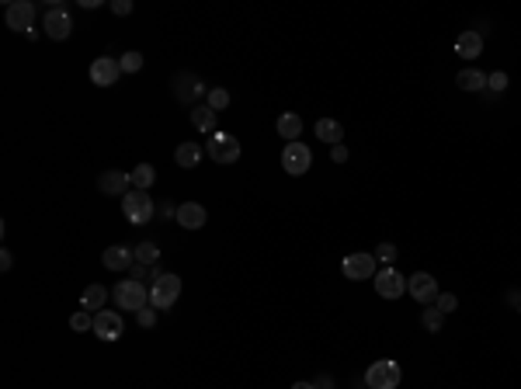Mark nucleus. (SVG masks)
I'll use <instances>...</instances> for the list:
<instances>
[{"label": "nucleus", "instance_id": "1", "mask_svg": "<svg viewBox=\"0 0 521 389\" xmlns=\"http://www.w3.org/2000/svg\"><path fill=\"white\" fill-rule=\"evenodd\" d=\"M181 295V278L171 275V271H156L153 286H150V306L156 313H167Z\"/></svg>", "mask_w": 521, "mask_h": 389}, {"label": "nucleus", "instance_id": "2", "mask_svg": "<svg viewBox=\"0 0 521 389\" xmlns=\"http://www.w3.org/2000/svg\"><path fill=\"white\" fill-rule=\"evenodd\" d=\"M111 299H115V306H122L126 313H139L143 306H150V288L143 286V282L122 278L118 286L111 288Z\"/></svg>", "mask_w": 521, "mask_h": 389}, {"label": "nucleus", "instance_id": "3", "mask_svg": "<svg viewBox=\"0 0 521 389\" xmlns=\"http://www.w3.org/2000/svg\"><path fill=\"white\" fill-rule=\"evenodd\" d=\"M122 212H126V219H129L132 226H146L153 219L156 206H153V198H150V191H136L132 188L129 195L122 198Z\"/></svg>", "mask_w": 521, "mask_h": 389}, {"label": "nucleus", "instance_id": "4", "mask_svg": "<svg viewBox=\"0 0 521 389\" xmlns=\"http://www.w3.org/2000/svg\"><path fill=\"white\" fill-rule=\"evenodd\" d=\"M400 379H403V372H400V365L393 362V358L372 362L368 365V372H365V386L368 389H396L400 386Z\"/></svg>", "mask_w": 521, "mask_h": 389}, {"label": "nucleus", "instance_id": "5", "mask_svg": "<svg viewBox=\"0 0 521 389\" xmlns=\"http://www.w3.org/2000/svg\"><path fill=\"white\" fill-rule=\"evenodd\" d=\"M206 153L216 163H236L240 160V139H236L233 132H212L206 143Z\"/></svg>", "mask_w": 521, "mask_h": 389}, {"label": "nucleus", "instance_id": "6", "mask_svg": "<svg viewBox=\"0 0 521 389\" xmlns=\"http://www.w3.org/2000/svg\"><path fill=\"white\" fill-rule=\"evenodd\" d=\"M46 35H49L52 42H63V39H70V31H74V18H70V7L66 4H52L49 11H46Z\"/></svg>", "mask_w": 521, "mask_h": 389}, {"label": "nucleus", "instance_id": "7", "mask_svg": "<svg viewBox=\"0 0 521 389\" xmlns=\"http://www.w3.org/2000/svg\"><path fill=\"white\" fill-rule=\"evenodd\" d=\"M4 21H7V28L11 31H35V4L31 0H11L7 4V11H4Z\"/></svg>", "mask_w": 521, "mask_h": 389}, {"label": "nucleus", "instance_id": "8", "mask_svg": "<svg viewBox=\"0 0 521 389\" xmlns=\"http://www.w3.org/2000/svg\"><path fill=\"white\" fill-rule=\"evenodd\" d=\"M313 163V153L306 143H285V150H282V167H285L292 178H303L306 171H310Z\"/></svg>", "mask_w": 521, "mask_h": 389}, {"label": "nucleus", "instance_id": "9", "mask_svg": "<svg viewBox=\"0 0 521 389\" xmlns=\"http://www.w3.org/2000/svg\"><path fill=\"white\" fill-rule=\"evenodd\" d=\"M126 334V320H122V313H115V310H101V313H94V338H101V340H118Z\"/></svg>", "mask_w": 521, "mask_h": 389}, {"label": "nucleus", "instance_id": "10", "mask_svg": "<svg viewBox=\"0 0 521 389\" xmlns=\"http://www.w3.org/2000/svg\"><path fill=\"white\" fill-rule=\"evenodd\" d=\"M202 94H208V87L202 84L198 74H174V98H178V101L195 108V101H198Z\"/></svg>", "mask_w": 521, "mask_h": 389}, {"label": "nucleus", "instance_id": "11", "mask_svg": "<svg viewBox=\"0 0 521 389\" xmlns=\"http://www.w3.org/2000/svg\"><path fill=\"white\" fill-rule=\"evenodd\" d=\"M340 271H344V278H351V282L375 278V254H348V258L340 261Z\"/></svg>", "mask_w": 521, "mask_h": 389}, {"label": "nucleus", "instance_id": "12", "mask_svg": "<svg viewBox=\"0 0 521 389\" xmlns=\"http://www.w3.org/2000/svg\"><path fill=\"white\" fill-rule=\"evenodd\" d=\"M375 292L383 295V299H400L403 292H407V275H400L396 268H383V271H375Z\"/></svg>", "mask_w": 521, "mask_h": 389}, {"label": "nucleus", "instance_id": "13", "mask_svg": "<svg viewBox=\"0 0 521 389\" xmlns=\"http://www.w3.org/2000/svg\"><path fill=\"white\" fill-rule=\"evenodd\" d=\"M118 77H122L118 59H111V56H98V59L91 63V84H98V87H115Z\"/></svg>", "mask_w": 521, "mask_h": 389}, {"label": "nucleus", "instance_id": "14", "mask_svg": "<svg viewBox=\"0 0 521 389\" xmlns=\"http://www.w3.org/2000/svg\"><path fill=\"white\" fill-rule=\"evenodd\" d=\"M407 288H410V295H414L420 306H431V303L438 299V278H431L428 271H417V275H410Z\"/></svg>", "mask_w": 521, "mask_h": 389}, {"label": "nucleus", "instance_id": "15", "mask_svg": "<svg viewBox=\"0 0 521 389\" xmlns=\"http://www.w3.org/2000/svg\"><path fill=\"white\" fill-rule=\"evenodd\" d=\"M98 188H101V195H118V198H126L132 191V174H126V171H104L101 178H98Z\"/></svg>", "mask_w": 521, "mask_h": 389}, {"label": "nucleus", "instance_id": "16", "mask_svg": "<svg viewBox=\"0 0 521 389\" xmlns=\"http://www.w3.org/2000/svg\"><path fill=\"white\" fill-rule=\"evenodd\" d=\"M178 226L181 230H202L208 223V212H206V206H198V202H184V206H178Z\"/></svg>", "mask_w": 521, "mask_h": 389}, {"label": "nucleus", "instance_id": "17", "mask_svg": "<svg viewBox=\"0 0 521 389\" xmlns=\"http://www.w3.org/2000/svg\"><path fill=\"white\" fill-rule=\"evenodd\" d=\"M101 264L108 271H129L132 264H136V254H132V247H126V243H115V247H108L101 254Z\"/></svg>", "mask_w": 521, "mask_h": 389}, {"label": "nucleus", "instance_id": "18", "mask_svg": "<svg viewBox=\"0 0 521 389\" xmlns=\"http://www.w3.org/2000/svg\"><path fill=\"white\" fill-rule=\"evenodd\" d=\"M188 115H191V126H195L198 132H206V136L219 132V111H212L208 104H195Z\"/></svg>", "mask_w": 521, "mask_h": 389}, {"label": "nucleus", "instance_id": "19", "mask_svg": "<svg viewBox=\"0 0 521 389\" xmlns=\"http://www.w3.org/2000/svg\"><path fill=\"white\" fill-rule=\"evenodd\" d=\"M455 52H459L462 59H476V56L483 52V35L472 31V28H466V31L459 35V42H455Z\"/></svg>", "mask_w": 521, "mask_h": 389}, {"label": "nucleus", "instance_id": "20", "mask_svg": "<svg viewBox=\"0 0 521 389\" xmlns=\"http://www.w3.org/2000/svg\"><path fill=\"white\" fill-rule=\"evenodd\" d=\"M202 156H206V150H202L198 143H181V146L174 150V160H178V167H184V171L198 167V163H202Z\"/></svg>", "mask_w": 521, "mask_h": 389}, {"label": "nucleus", "instance_id": "21", "mask_svg": "<svg viewBox=\"0 0 521 389\" xmlns=\"http://www.w3.org/2000/svg\"><path fill=\"white\" fill-rule=\"evenodd\" d=\"M108 295H111V292H108L104 286H87L84 288V295H80V306H84L87 313H101L104 303H108Z\"/></svg>", "mask_w": 521, "mask_h": 389}, {"label": "nucleus", "instance_id": "22", "mask_svg": "<svg viewBox=\"0 0 521 389\" xmlns=\"http://www.w3.org/2000/svg\"><path fill=\"white\" fill-rule=\"evenodd\" d=\"M278 136L288 139V143H299V136H303V118L295 115V111H285V115H278Z\"/></svg>", "mask_w": 521, "mask_h": 389}, {"label": "nucleus", "instance_id": "23", "mask_svg": "<svg viewBox=\"0 0 521 389\" xmlns=\"http://www.w3.org/2000/svg\"><path fill=\"white\" fill-rule=\"evenodd\" d=\"M316 136H320L327 146H338L340 139H344V129H340V122H334V118H320V122H316Z\"/></svg>", "mask_w": 521, "mask_h": 389}, {"label": "nucleus", "instance_id": "24", "mask_svg": "<svg viewBox=\"0 0 521 389\" xmlns=\"http://www.w3.org/2000/svg\"><path fill=\"white\" fill-rule=\"evenodd\" d=\"M153 181H156L153 163H139V167H132V188H136V191H150Z\"/></svg>", "mask_w": 521, "mask_h": 389}, {"label": "nucleus", "instance_id": "25", "mask_svg": "<svg viewBox=\"0 0 521 389\" xmlns=\"http://www.w3.org/2000/svg\"><path fill=\"white\" fill-rule=\"evenodd\" d=\"M132 254H136V264L153 268L156 261H160V247H156L153 240H143V243H136V247H132Z\"/></svg>", "mask_w": 521, "mask_h": 389}, {"label": "nucleus", "instance_id": "26", "mask_svg": "<svg viewBox=\"0 0 521 389\" xmlns=\"http://www.w3.org/2000/svg\"><path fill=\"white\" fill-rule=\"evenodd\" d=\"M455 84H459L462 91H483V87H487V74H480V70H462V74L455 77Z\"/></svg>", "mask_w": 521, "mask_h": 389}, {"label": "nucleus", "instance_id": "27", "mask_svg": "<svg viewBox=\"0 0 521 389\" xmlns=\"http://www.w3.org/2000/svg\"><path fill=\"white\" fill-rule=\"evenodd\" d=\"M420 323H424V330H428V334H438V330H442V323H445V313L438 310V306H428V310L420 313Z\"/></svg>", "mask_w": 521, "mask_h": 389}, {"label": "nucleus", "instance_id": "28", "mask_svg": "<svg viewBox=\"0 0 521 389\" xmlns=\"http://www.w3.org/2000/svg\"><path fill=\"white\" fill-rule=\"evenodd\" d=\"M206 104L212 108V111H223V108L230 104V91H226V87H208Z\"/></svg>", "mask_w": 521, "mask_h": 389}, {"label": "nucleus", "instance_id": "29", "mask_svg": "<svg viewBox=\"0 0 521 389\" xmlns=\"http://www.w3.org/2000/svg\"><path fill=\"white\" fill-rule=\"evenodd\" d=\"M118 66H122V74H139L143 70V52H126L122 59H118Z\"/></svg>", "mask_w": 521, "mask_h": 389}, {"label": "nucleus", "instance_id": "30", "mask_svg": "<svg viewBox=\"0 0 521 389\" xmlns=\"http://www.w3.org/2000/svg\"><path fill=\"white\" fill-rule=\"evenodd\" d=\"M70 327H74V330H94V313L77 310L70 316Z\"/></svg>", "mask_w": 521, "mask_h": 389}, {"label": "nucleus", "instance_id": "31", "mask_svg": "<svg viewBox=\"0 0 521 389\" xmlns=\"http://www.w3.org/2000/svg\"><path fill=\"white\" fill-rule=\"evenodd\" d=\"M435 306L448 316V313H455V306H459V299L452 295V292H438V299H435Z\"/></svg>", "mask_w": 521, "mask_h": 389}, {"label": "nucleus", "instance_id": "32", "mask_svg": "<svg viewBox=\"0 0 521 389\" xmlns=\"http://www.w3.org/2000/svg\"><path fill=\"white\" fill-rule=\"evenodd\" d=\"M136 323H139L143 330H150V327L156 323V310H153V306H143V310L136 313Z\"/></svg>", "mask_w": 521, "mask_h": 389}, {"label": "nucleus", "instance_id": "33", "mask_svg": "<svg viewBox=\"0 0 521 389\" xmlns=\"http://www.w3.org/2000/svg\"><path fill=\"white\" fill-rule=\"evenodd\" d=\"M396 254H400V251H396L393 243H379V247H375V261H383V264H393Z\"/></svg>", "mask_w": 521, "mask_h": 389}, {"label": "nucleus", "instance_id": "34", "mask_svg": "<svg viewBox=\"0 0 521 389\" xmlns=\"http://www.w3.org/2000/svg\"><path fill=\"white\" fill-rule=\"evenodd\" d=\"M487 87H490L494 94H500V91L507 87V74H504V70H497V74H490V77H487Z\"/></svg>", "mask_w": 521, "mask_h": 389}, {"label": "nucleus", "instance_id": "35", "mask_svg": "<svg viewBox=\"0 0 521 389\" xmlns=\"http://www.w3.org/2000/svg\"><path fill=\"white\" fill-rule=\"evenodd\" d=\"M129 271H132V282H143V278H156V271H153V268H146V264H132Z\"/></svg>", "mask_w": 521, "mask_h": 389}, {"label": "nucleus", "instance_id": "36", "mask_svg": "<svg viewBox=\"0 0 521 389\" xmlns=\"http://www.w3.org/2000/svg\"><path fill=\"white\" fill-rule=\"evenodd\" d=\"M108 7H111V14H118V18H126V14H132V0H111Z\"/></svg>", "mask_w": 521, "mask_h": 389}, {"label": "nucleus", "instance_id": "37", "mask_svg": "<svg viewBox=\"0 0 521 389\" xmlns=\"http://www.w3.org/2000/svg\"><path fill=\"white\" fill-rule=\"evenodd\" d=\"M330 160H334V163H344V160H348V146H344V143L330 146Z\"/></svg>", "mask_w": 521, "mask_h": 389}, {"label": "nucleus", "instance_id": "38", "mask_svg": "<svg viewBox=\"0 0 521 389\" xmlns=\"http://www.w3.org/2000/svg\"><path fill=\"white\" fill-rule=\"evenodd\" d=\"M11 264H14L11 251H4V254H0V268H4V271H11Z\"/></svg>", "mask_w": 521, "mask_h": 389}, {"label": "nucleus", "instance_id": "39", "mask_svg": "<svg viewBox=\"0 0 521 389\" xmlns=\"http://www.w3.org/2000/svg\"><path fill=\"white\" fill-rule=\"evenodd\" d=\"M313 386H316V389H334V379H330V375H323V379H316Z\"/></svg>", "mask_w": 521, "mask_h": 389}, {"label": "nucleus", "instance_id": "40", "mask_svg": "<svg viewBox=\"0 0 521 389\" xmlns=\"http://www.w3.org/2000/svg\"><path fill=\"white\" fill-rule=\"evenodd\" d=\"M80 7L84 11H94V7H101V0H80Z\"/></svg>", "mask_w": 521, "mask_h": 389}, {"label": "nucleus", "instance_id": "41", "mask_svg": "<svg viewBox=\"0 0 521 389\" xmlns=\"http://www.w3.org/2000/svg\"><path fill=\"white\" fill-rule=\"evenodd\" d=\"M160 212H163V216H178V206H171V202H163V206H160Z\"/></svg>", "mask_w": 521, "mask_h": 389}, {"label": "nucleus", "instance_id": "42", "mask_svg": "<svg viewBox=\"0 0 521 389\" xmlns=\"http://www.w3.org/2000/svg\"><path fill=\"white\" fill-rule=\"evenodd\" d=\"M292 389H316V386H313V383H295Z\"/></svg>", "mask_w": 521, "mask_h": 389}, {"label": "nucleus", "instance_id": "43", "mask_svg": "<svg viewBox=\"0 0 521 389\" xmlns=\"http://www.w3.org/2000/svg\"><path fill=\"white\" fill-rule=\"evenodd\" d=\"M365 389H368V386H365Z\"/></svg>", "mask_w": 521, "mask_h": 389}, {"label": "nucleus", "instance_id": "44", "mask_svg": "<svg viewBox=\"0 0 521 389\" xmlns=\"http://www.w3.org/2000/svg\"><path fill=\"white\" fill-rule=\"evenodd\" d=\"M518 310H521V306H518Z\"/></svg>", "mask_w": 521, "mask_h": 389}]
</instances>
